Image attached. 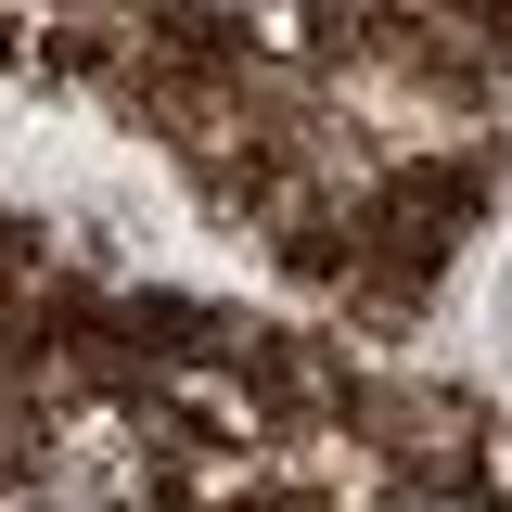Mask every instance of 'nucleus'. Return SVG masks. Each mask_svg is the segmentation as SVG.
I'll return each instance as SVG.
<instances>
[{"mask_svg": "<svg viewBox=\"0 0 512 512\" xmlns=\"http://www.w3.org/2000/svg\"><path fill=\"white\" fill-rule=\"evenodd\" d=\"M410 512H487V500H410Z\"/></svg>", "mask_w": 512, "mask_h": 512, "instance_id": "f257e3e1", "label": "nucleus"}]
</instances>
